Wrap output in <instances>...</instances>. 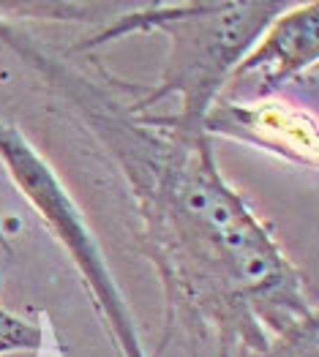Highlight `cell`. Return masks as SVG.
<instances>
[{
    "label": "cell",
    "instance_id": "1",
    "mask_svg": "<svg viewBox=\"0 0 319 357\" xmlns=\"http://www.w3.org/2000/svg\"><path fill=\"white\" fill-rule=\"evenodd\" d=\"M0 41L36 68L107 150L137 208L147 262L164 289V335L183 330L191 357H260L276 341L317 330L303 273L224 180L213 139L134 112L131 85L96 58L50 52L0 20Z\"/></svg>",
    "mask_w": 319,
    "mask_h": 357
},
{
    "label": "cell",
    "instance_id": "2",
    "mask_svg": "<svg viewBox=\"0 0 319 357\" xmlns=\"http://www.w3.org/2000/svg\"><path fill=\"white\" fill-rule=\"evenodd\" d=\"M290 6L279 0L137 3L87 41L74 44L71 52H87L128 33L161 30L170 38L161 79L153 88L131 85V107L180 134H205V118L218 101L235 66Z\"/></svg>",
    "mask_w": 319,
    "mask_h": 357
},
{
    "label": "cell",
    "instance_id": "3",
    "mask_svg": "<svg viewBox=\"0 0 319 357\" xmlns=\"http://www.w3.org/2000/svg\"><path fill=\"white\" fill-rule=\"evenodd\" d=\"M0 161L6 164L14 185L36 208L38 218L50 227V232L68 251L71 262L77 265L82 281H85L90 300H93L104 328H110V338L115 344L117 355L147 357L140 330L128 311V303L117 289L115 278L107 268V259L87 227L85 215L80 213L77 202L68 197L66 185L60 183L55 169L47 164V158L30 145L28 137L20 128H14L3 120H0Z\"/></svg>",
    "mask_w": 319,
    "mask_h": 357
},
{
    "label": "cell",
    "instance_id": "4",
    "mask_svg": "<svg viewBox=\"0 0 319 357\" xmlns=\"http://www.w3.org/2000/svg\"><path fill=\"white\" fill-rule=\"evenodd\" d=\"M319 3H292L279 14L235 66L221 101H262L281 98V90L314 79L319 58Z\"/></svg>",
    "mask_w": 319,
    "mask_h": 357
},
{
    "label": "cell",
    "instance_id": "5",
    "mask_svg": "<svg viewBox=\"0 0 319 357\" xmlns=\"http://www.w3.org/2000/svg\"><path fill=\"white\" fill-rule=\"evenodd\" d=\"M205 134L254 145L295 164H317V120L287 98L216 101L205 118Z\"/></svg>",
    "mask_w": 319,
    "mask_h": 357
},
{
    "label": "cell",
    "instance_id": "6",
    "mask_svg": "<svg viewBox=\"0 0 319 357\" xmlns=\"http://www.w3.org/2000/svg\"><path fill=\"white\" fill-rule=\"evenodd\" d=\"M14 259V248L8 243V235L0 229V287H3V275L6 268ZM44 347V333L38 325H33L28 319H22L20 314L8 311L0 303V357L6 355H20V352H30L36 355Z\"/></svg>",
    "mask_w": 319,
    "mask_h": 357
},
{
    "label": "cell",
    "instance_id": "7",
    "mask_svg": "<svg viewBox=\"0 0 319 357\" xmlns=\"http://www.w3.org/2000/svg\"><path fill=\"white\" fill-rule=\"evenodd\" d=\"M260 357H317V330L281 338Z\"/></svg>",
    "mask_w": 319,
    "mask_h": 357
}]
</instances>
